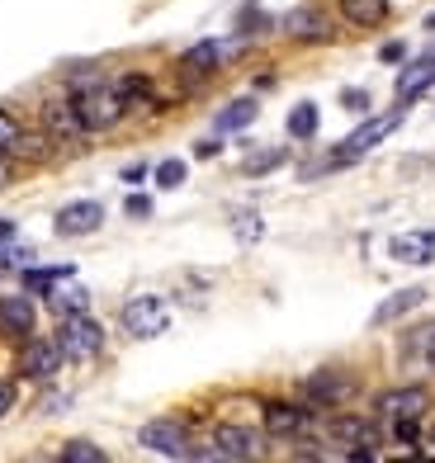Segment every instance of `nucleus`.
<instances>
[{
    "instance_id": "ea45409f",
    "label": "nucleus",
    "mask_w": 435,
    "mask_h": 463,
    "mask_svg": "<svg viewBox=\"0 0 435 463\" xmlns=\"http://www.w3.org/2000/svg\"><path fill=\"white\" fill-rule=\"evenodd\" d=\"M430 445H435V426H430Z\"/></svg>"
},
{
    "instance_id": "7ed1b4c3",
    "label": "nucleus",
    "mask_w": 435,
    "mask_h": 463,
    "mask_svg": "<svg viewBox=\"0 0 435 463\" xmlns=\"http://www.w3.org/2000/svg\"><path fill=\"white\" fill-rule=\"evenodd\" d=\"M137 445L147 454H161V458H190V430H184V420H147V426L137 430Z\"/></svg>"
},
{
    "instance_id": "a878e982",
    "label": "nucleus",
    "mask_w": 435,
    "mask_h": 463,
    "mask_svg": "<svg viewBox=\"0 0 435 463\" xmlns=\"http://www.w3.org/2000/svg\"><path fill=\"white\" fill-rule=\"evenodd\" d=\"M407 354L411 360H426L430 369H435V326H417L407 335Z\"/></svg>"
},
{
    "instance_id": "6e6552de",
    "label": "nucleus",
    "mask_w": 435,
    "mask_h": 463,
    "mask_svg": "<svg viewBox=\"0 0 435 463\" xmlns=\"http://www.w3.org/2000/svg\"><path fill=\"white\" fill-rule=\"evenodd\" d=\"M99 222H105V203L76 199V203H67V208L52 218V232H57V237H90Z\"/></svg>"
},
{
    "instance_id": "473e14b6",
    "label": "nucleus",
    "mask_w": 435,
    "mask_h": 463,
    "mask_svg": "<svg viewBox=\"0 0 435 463\" xmlns=\"http://www.w3.org/2000/svg\"><path fill=\"white\" fill-rule=\"evenodd\" d=\"M14 407V383H0V416H10Z\"/></svg>"
},
{
    "instance_id": "e433bc0d",
    "label": "nucleus",
    "mask_w": 435,
    "mask_h": 463,
    "mask_svg": "<svg viewBox=\"0 0 435 463\" xmlns=\"http://www.w3.org/2000/svg\"><path fill=\"white\" fill-rule=\"evenodd\" d=\"M402 52H407L402 43H388V48H383V61H402Z\"/></svg>"
},
{
    "instance_id": "39448f33",
    "label": "nucleus",
    "mask_w": 435,
    "mask_h": 463,
    "mask_svg": "<svg viewBox=\"0 0 435 463\" xmlns=\"http://www.w3.org/2000/svg\"><path fill=\"white\" fill-rule=\"evenodd\" d=\"M165 326H171V312H165V303L156 298V293H142V298H133L128 307H123V331L137 335V341H152V335H161Z\"/></svg>"
},
{
    "instance_id": "a211bd4d",
    "label": "nucleus",
    "mask_w": 435,
    "mask_h": 463,
    "mask_svg": "<svg viewBox=\"0 0 435 463\" xmlns=\"http://www.w3.org/2000/svg\"><path fill=\"white\" fill-rule=\"evenodd\" d=\"M421 303H426V288H402V293H392L388 303H379L369 322H374V326H388V322L407 317V312H411V307H421Z\"/></svg>"
},
{
    "instance_id": "393cba45",
    "label": "nucleus",
    "mask_w": 435,
    "mask_h": 463,
    "mask_svg": "<svg viewBox=\"0 0 435 463\" xmlns=\"http://www.w3.org/2000/svg\"><path fill=\"white\" fill-rule=\"evenodd\" d=\"M284 161H288L284 146H265V152H251V156L241 161V171L246 175H265V171H275V165H284Z\"/></svg>"
},
{
    "instance_id": "5701e85b",
    "label": "nucleus",
    "mask_w": 435,
    "mask_h": 463,
    "mask_svg": "<svg viewBox=\"0 0 435 463\" xmlns=\"http://www.w3.org/2000/svg\"><path fill=\"white\" fill-rule=\"evenodd\" d=\"M48 307L57 312V317H71V312H86L90 307V293L86 288H61V293H43Z\"/></svg>"
},
{
    "instance_id": "58836bf2",
    "label": "nucleus",
    "mask_w": 435,
    "mask_h": 463,
    "mask_svg": "<svg viewBox=\"0 0 435 463\" xmlns=\"http://www.w3.org/2000/svg\"><path fill=\"white\" fill-rule=\"evenodd\" d=\"M10 184V161H5V152H0V189Z\"/></svg>"
},
{
    "instance_id": "9b49d317",
    "label": "nucleus",
    "mask_w": 435,
    "mask_h": 463,
    "mask_svg": "<svg viewBox=\"0 0 435 463\" xmlns=\"http://www.w3.org/2000/svg\"><path fill=\"white\" fill-rule=\"evenodd\" d=\"M213 458H227V463L260 458V435L246 430V426H218L213 430Z\"/></svg>"
},
{
    "instance_id": "2eb2a0df",
    "label": "nucleus",
    "mask_w": 435,
    "mask_h": 463,
    "mask_svg": "<svg viewBox=\"0 0 435 463\" xmlns=\"http://www.w3.org/2000/svg\"><path fill=\"white\" fill-rule=\"evenodd\" d=\"M33 326H38V317H33L29 298H19V293H14V298H0V331L14 335V341H29Z\"/></svg>"
},
{
    "instance_id": "412c9836",
    "label": "nucleus",
    "mask_w": 435,
    "mask_h": 463,
    "mask_svg": "<svg viewBox=\"0 0 435 463\" xmlns=\"http://www.w3.org/2000/svg\"><path fill=\"white\" fill-rule=\"evenodd\" d=\"M256 114H260V104H256V99H232V104H227V109L218 114V133L251 128V123H256Z\"/></svg>"
},
{
    "instance_id": "c756f323",
    "label": "nucleus",
    "mask_w": 435,
    "mask_h": 463,
    "mask_svg": "<svg viewBox=\"0 0 435 463\" xmlns=\"http://www.w3.org/2000/svg\"><path fill=\"white\" fill-rule=\"evenodd\" d=\"M19 133H24V128H19V118L10 109H0V152H5V156H10V146L19 142Z\"/></svg>"
},
{
    "instance_id": "72a5a7b5",
    "label": "nucleus",
    "mask_w": 435,
    "mask_h": 463,
    "mask_svg": "<svg viewBox=\"0 0 435 463\" xmlns=\"http://www.w3.org/2000/svg\"><path fill=\"white\" fill-rule=\"evenodd\" d=\"M345 109H369V95L364 90H345Z\"/></svg>"
},
{
    "instance_id": "bb28decb",
    "label": "nucleus",
    "mask_w": 435,
    "mask_h": 463,
    "mask_svg": "<svg viewBox=\"0 0 435 463\" xmlns=\"http://www.w3.org/2000/svg\"><path fill=\"white\" fill-rule=\"evenodd\" d=\"M48 152H52V142L38 133H19V142L10 146V156H19V161H43Z\"/></svg>"
},
{
    "instance_id": "b1692460",
    "label": "nucleus",
    "mask_w": 435,
    "mask_h": 463,
    "mask_svg": "<svg viewBox=\"0 0 435 463\" xmlns=\"http://www.w3.org/2000/svg\"><path fill=\"white\" fill-rule=\"evenodd\" d=\"M284 33H294V38H322L326 24H322V14H313V10H294V14H284Z\"/></svg>"
},
{
    "instance_id": "f3484780",
    "label": "nucleus",
    "mask_w": 435,
    "mask_h": 463,
    "mask_svg": "<svg viewBox=\"0 0 435 463\" xmlns=\"http://www.w3.org/2000/svg\"><path fill=\"white\" fill-rule=\"evenodd\" d=\"M435 86V57H421V61H411V67H402V76H398V99L407 104V99H417L421 90H430Z\"/></svg>"
},
{
    "instance_id": "f03ea898",
    "label": "nucleus",
    "mask_w": 435,
    "mask_h": 463,
    "mask_svg": "<svg viewBox=\"0 0 435 463\" xmlns=\"http://www.w3.org/2000/svg\"><path fill=\"white\" fill-rule=\"evenodd\" d=\"M57 345L67 360H90V354H99V345H105V331H99V322L86 317V312H71V317H61V326H57Z\"/></svg>"
},
{
    "instance_id": "aec40b11",
    "label": "nucleus",
    "mask_w": 435,
    "mask_h": 463,
    "mask_svg": "<svg viewBox=\"0 0 435 463\" xmlns=\"http://www.w3.org/2000/svg\"><path fill=\"white\" fill-rule=\"evenodd\" d=\"M71 275H76L71 265H29V269H24V288H29V293H52V284L71 279Z\"/></svg>"
},
{
    "instance_id": "4468645a",
    "label": "nucleus",
    "mask_w": 435,
    "mask_h": 463,
    "mask_svg": "<svg viewBox=\"0 0 435 463\" xmlns=\"http://www.w3.org/2000/svg\"><path fill=\"white\" fill-rule=\"evenodd\" d=\"M307 426H313V407H294V402L265 407V430L270 435H303Z\"/></svg>"
},
{
    "instance_id": "f704fd0d",
    "label": "nucleus",
    "mask_w": 435,
    "mask_h": 463,
    "mask_svg": "<svg viewBox=\"0 0 435 463\" xmlns=\"http://www.w3.org/2000/svg\"><path fill=\"white\" fill-rule=\"evenodd\" d=\"M14 241V218H0V246Z\"/></svg>"
},
{
    "instance_id": "0eeeda50",
    "label": "nucleus",
    "mask_w": 435,
    "mask_h": 463,
    "mask_svg": "<svg viewBox=\"0 0 435 463\" xmlns=\"http://www.w3.org/2000/svg\"><path fill=\"white\" fill-rule=\"evenodd\" d=\"M331 439H341V454L345 458H379V430L369 426V420H360V416H341V420H331Z\"/></svg>"
},
{
    "instance_id": "f8f14e48",
    "label": "nucleus",
    "mask_w": 435,
    "mask_h": 463,
    "mask_svg": "<svg viewBox=\"0 0 435 463\" xmlns=\"http://www.w3.org/2000/svg\"><path fill=\"white\" fill-rule=\"evenodd\" d=\"M303 392L313 397L317 407H336V402H345V397L355 392V383H350L341 369H317V373L303 383Z\"/></svg>"
},
{
    "instance_id": "c85d7f7f",
    "label": "nucleus",
    "mask_w": 435,
    "mask_h": 463,
    "mask_svg": "<svg viewBox=\"0 0 435 463\" xmlns=\"http://www.w3.org/2000/svg\"><path fill=\"white\" fill-rule=\"evenodd\" d=\"M152 175H156L161 189H180V184H184V161H180V156H165Z\"/></svg>"
},
{
    "instance_id": "dca6fc26",
    "label": "nucleus",
    "mask_w": 435,
    "mask_h": 463,
    "mask_svg": "<svg viewBox=\"0 0 435 463\" xmlns=\"http://www.w3.org/2000/svg\"><path fill=\"white\" fill-rule=\"evenodd\" d=\"M43 118H48V128H52L57 142L86 137V123H80V114H76V104H71V99H52V104H43Z\"/></svg>"
},
{
    "instance_id": "4be33fe9",
    "label": "nucleus",
    "mask_w": 435,
    "mask_h": 463,
    "mask_svg": "<svg viewBox=\"0 0 435 463\" xmlns=\"http://www.w3.org/2000/svg\"><path fill=\"white\" fill-rule=\"evenodd\" d=\"M288 137H317V104H294V109H288Z\"/></svg>"
},
{
    "instance_id": "6ab92c4d",
    "label": "nucleus",
    "mask_w": 435,
    "mask_h": 463,
    "mask_svg": "<svg viewBox=\"0 0 435 463\" xmlns=\"http://www.w3.org/2000/svg\"><path fill=\"white\" fill-rule=\"evenodd\" d=\"M341 14H345L355 29H374V24H383L388 0H341Z\"/></svg>"
},
{
    "instance_id": "c9c22d12",
    "label": "nucleus",
    "mask_w": 435,
    "mask_h": 463,
    "mask_svg": "<svg viewBox=\"0 0 435 463\" xmlns=\"http://www.w3.org/2000/svg\"><path fill=\"white\" fill-rule=\"evenodd\" d=\"M142 175H147V165H128V171H123V180H128V184H142Z\"/></svg>"
},
{
    "instance_id": "423d86ee",
    "label": "nucleus",
    "mask_w": 435,
    "mask_h": 463,
    "mask_svg": "<svg viewBox=\"0 0 435 463\" xmlns=\"http://www.w3.org/2000/svg\"><path fill=\"white\" fill-rule=\"evenodd\" d=\"M241 43H246V38H203V43H194L190 52L180 57V67H184V71L209 76V71L227 67V61H232V57L241 52Z\"/></svg>"
},
{
    "instance_id": "9d476101",
    "label": "nucleus",
    "mask_w": 435,
    "mask_h": 463,
    "mask_svg": "<svg viewBox=\"0 0 435 463\" xmlns=\"http://www.w3.org/2000/svg\"><path fill=\"white\" fill-rule=\"evenodd\" d=\"M61 360H67V354H61V345L57 341H24V350H19V373L24 378H52L57 369H61Z\"/></svg>"
},
{
    "instance_id": "1a4fd4ad",
    "label": "nucleus",
    "mask_w": 435,
    "mask_h": 463,
    "mask_svg": "<svg viewBox=\"0 0 435 463\" xmlns=\"http://www.w3.org/2000/svg\"><path fill=\"white\" fill-rule=\"evenodd\" d=\"M430 407L426 388H392L379 397V416L388 420V426H398V420H421V411Z\"/></svg>"
},
{
    "instance_id": "4c0bfd02",
    "label": "nucleus",
    "mask_w": 435,
    "mask_h": 463,
    "mask_svg": "<svg viewBox=\"0 0 435 463\" xmlns=\"http://www.w3.org/2000/svg\"><path fill=\"white\" fill-rule=\"evenodd\" d=\"M194 156H218V142H213V137H209V142H199V146H194Z\"/></svg>"
},
{
    "instance_id": "ddd939ff",
    "label": "nucleus",
    "mask_w": 435,
    "mask_h": 463,
    "mask_svg": "<svg viewBox=\"0 0 435 463\" xmlns=\"http://www.w3.org/2000/svg\"><path fill=\"white\" fill-rule=\"evenodd\" d=\"M388 256L398 265H430L435 260V232H398L388 241Z\"/></svg>"
},
{
    "instance_id": "f257e3e1",
    "label": "nucleus",
    "mask_w": 435,
    "mask_h": 463,
    "mask_svg": "<svg viewBox=\"0 0 435 463\" xmlns=\"http://www.w3.org/2000/svg\"><path fill=\"white\" fill-rule=\"evenodd\" d=\"M71 104H76L80 123H86V133H105V128H114V123L128 114V99L118 95V86H105V80H95V76L80 80Z\"/></svg>"
},
{
    "instance_id": "cd10ccee",
    "label": "nucleus",
    "mask_w": 435,
    "mask_h": 463,
    "mask_svg": "<svg viewBox=\"0 0 435 463\" xmlns=\"http://www.w3.org/2000/svg\"><path fill=\"white\" fill-rule=\"evenodd\" d=\"M61 458L67 463H105V449L90 445V439H71V445L61 449Z\"/></svg>"
},
{
    "instance_id": "7c9ffc66",
    "label": "nucleus",
    "mask_w": 435,
    "mask_h": 463,
    "mask_svg": "<svg viewBox=\"0 0 435 463\" xmlns=\"http://www.w3.org/2000/svg\"><path fill=\"white\" fill-rule=\"evenodd\" d=\"M232 227H237V237H241V241H256V237H260V218H256V213H237Z\"/></svg>"
},
{
    "instance_id": "2f4dec72",
    "label": "nucleus",
    "mask_w": 435,
    "mask_h": 463,
    "mask_svg": "<svg viewBox=\"0 0 435 463\" xmlns=\"http://www.w3.org/2000/svg\"><path fill=\"white\" fill-rule=\"evenodd\" d=\"M123 208H128V218H147V213H152V199H147V194H133Z\"/></svg>"
},
{
    "instance_id": "20e7f679",
    "label": "nucleus",
    "mask_w": 435,
    "mask_h": 463,
    "mask_svg": "<svg viewBox=\"0 0 435 463\" xmlns=\"http://www.w3.org/2000/svg\"><path fill=\"white\" fill-rule=\"evenodd\" d=\"M398 123H402V109H392V114H379V118L360 123V128L336 146V156H331L326 165H345V161H355V156H364V152H374V146H379L392 128H398Z\"/></svg>"
}]
</instances>
